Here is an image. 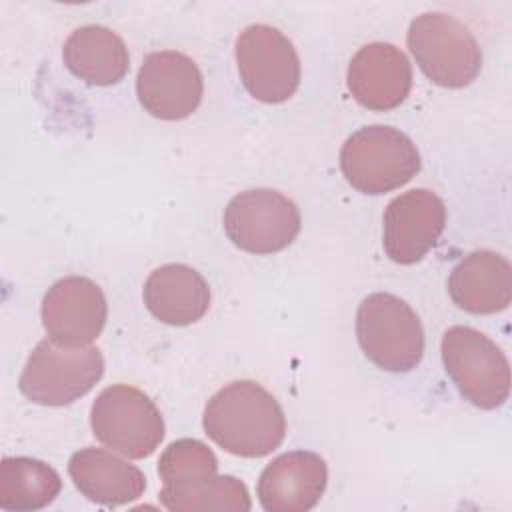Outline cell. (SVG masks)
<instances>
[{"instance_id":"7a4b0ae2","label":"cell","mask_w":512,"mask_h":512,"mask_svg":"<svg viewBox=\"0 0 512 512\" xmlns=\"http://www.w3.org/2000/svg\"><path fill=\"white\" fill-rule=\"evenodd\" d=\"M346 182L362 194H386L410 182L420 170L416 144L392 126L372 124L346 138L340 150Z\"/></svg>"},{"instance_id":"8992f818","label":"cell","mask_w":512,"mask_h":512,"mask_svg":"<svg viewBox=\"0 0 512 512\" xmlns=\"http://www.w3.org/2000/svg\"><path fill=\"white\" fill-rule=\"evenodd\" d=\"M440 348L444 368L464 400L482 410H496L508 400V360L484 332L460 324L450 326Z\"/></svg>"},{"instance_id":"52a82bcc","label":"cell","mask_w":512,"mask_h":512,"mask_svg":"<svg viewBox=\"0 0 512 512\" xmlns=\"http://www.w3.org/2000/svg\"><path fill=\"white\" fill-rule=\"evenodd\" d=\"M94 436L126 458L150 456L164 438V420L156 404L142 390L128 384L104 388L92 408Z\"/></svg>"},{"instance_id":"8fae6325","label":"cell","mask_w":512,"mask_h":512,"mask_svg":"<svg viewBox=\"0 0 512 512\" xmlns=\"http://www.w3.org/2000/svg\"><path fill=\"white\" fill-rule=\"evenodd\" d=\"M40 314L50 340L74 348L90 346L106 324L108 304L90 278L66 276L48 288Z\"/></svg>"},{"instance_id":"ffe728a7","label":"cell","mask_w":512,"mask_h":512,"mask_svg":"<svg viewBox=\"0 0 512 512\" xmlns=\"http://www.w3.org/2000/svg\"><path fill=\"white\" fill-rule=\"evenodd\" d=\"M158 474L164 482L160 500L194 490L218 474L214 452L196 438H180L162 452Z\"/></svg>"},{"instance_id":"2e32d148","label":"cell","mask_w":512,"mask_h":512,"mask_svg":"<svg viewBox=\"0 0 512 512\" xmlns=\"http://www.w3.org/2000/svg\"><path fill=\"white\" fill-rule=\"evenodd\" d=\"M68 474L90 502L122 506L138 500L146 490V476L134 464L102 448H82L70 456Z\"/></svg>"},{"instance_id":"9a60e30c","label":"cell","mask_w":512,"mask_h":512,"mask_svg":"<svg viewBox=\"0 0 512 512\" xmlns=\"http://www.w3.org/2000/svg\"><path fill=\"white\" fill-rule=\"evenodd\" d=\"M448 294L458 308L470 314L506 310L512 300L510 262L492 250L470 252L452 268Z\"/></svg>"},{"instance_id":"30bf717a","label":"cell","mask_w":512,"mask_h":512,"mask_svg":"<svg viewBox=\"0 0 512 512\" xmlns=\"http://www.w3.org/2000/svg\"><path fill=\"white\" fill-rule=\"evenodd\" d=\"M142 108L160 120H184L202 102L204 82L196 62L176 50L152 52L136 76Z\"/></svg>"},{"instance_id":"44dd1931","label":"cell","mask_w":512,"mask_h":512,"mask_svg":"<svg viewBox=\"0 0 512 512\" xmlns=\"http://www.w3.org/2000/svg\"><path fill=\"white\" fill-rule=\"evenodd\" d=\"M164 508L172 512H208V510H232L246 512L252 508L248 488L236 476H214L210 482L160 500Z\"/></svg>"},{"instance_id":"277c9868","label":"cell","mask_w":512,"mask_h":512,"mask_svg":"<svg viewBox=\"0 0 512 512\" xmlns=\"http://www.w3.org/2000/svg\"><path fill=\"white\" fill-rule=\"evenodd\" d=\"M104 374V358L96 346H62L50 338L30 352L18 388L34 404L66 406L88 394Z\"/></svg>"},{"instance_id":"3957f363","label":"cell","mask_w":512,"mask_h":512,"mask_svg":"<svg viewBox=\"0 0 512 512\" xmlns=\"http://www.w3.org/2000/svg\"><path fill=\"white\" fill-rule=\"evenodd\" d=\"M356 336L364 356L386 372H410L424 354L418 314L398 296L374 292L356 312Z\"/></svg>"},{"instance_id":"ac0fdd59","label":"cell","mask_w":512,"mask_h":512,"mask_svg":"<svg viewBox=\"0 0 512 512\" xmlns=\"http://www.w3.org/2000/svg\"><path fill=\"white\" fill-rule=\"evenodd\" d=\"M62 58L76 78L92 86L118 84L130 68L124 40L98 24L76 28L64 42Z\"/></svg>"},{"instance_id":"d6986e66","label":"cell","mask_w":512,"mask_h":512,"mask_svg":"<svg viewBox=\"0 0 512 512\" xmlns=\"http://www.w3.org/2000/svg\"><path fill=\"white\" fill-rule=\"evenodd\" d=\"M62 490L60 474L42 460L8 456L0 462V508L40 510L56 500Z\"/></svg>"},{"instance_id":"e0dca14e","label":"cell","mask_w":512,"mask_h":512,"mask_svg":"<svg viewBox=\"0 0 512 512\" xmlns=\"http://www.w3.org/2000/svg\"><path fill=\"white\" fill-rule=\"evenodd\" d=\"M142 298L156 320L170 326H188L208 312L210 288L194 268L164 264L146 278Z\"/></svg>"},{"instance_id":"5b68a950","label":"cell","mask_w":512,"mask_h":512,"mask_svg":"<svg viewBox=\"0 0 512 512\" xmlns=\"http://www.w3.org/2000/svg\"><path fill=\"white\" fill-rule=\"evenodd\" d=\"M408 48L428 80L464 88L482 68V50L472 32L446 12H424L410 22Z\"/></svg>"},{"instance_id":"ba28073f","label":"cell","mask_w":512,"mask_h":512,"mask_svg":"<svg viewBox=\"0 0 512 512\" xmlns=\"http://www.w3.org/2000/svg\"><path fill=\"white\" fill-rule=\"evenodd\" d=\"M300 224L298 206L270 188L244 190L224 210L226 236L250 254H274L288 248L296 240Z\"/></svg>"},{"instance_id":"6da1fadb","label":"cell","mask_w":512,"mask_h":512,"mask_svg":"<svg viewBox=\"0 0 512 512\" xmlns=\"http://www.w3.org/2000/svg\"><path fill=\"white\" fill-rule=\"evenodd\" d=\"M202 426L222 450L242 458L268 456L286 436L280 404L254 380L220 388L204 408Z\"/></svg>"},{"instance_id":"7c38bea8","label":"cell","mask_w":512,"mask_h":512,"mask_svg":"<svg viewBox=\"0 0 512 512\" xmlns=\"http://www.w3.org/2000/svg\"><path fill=\"white\" fill-rule=\"evenodd\" d=\"M444 226V202L432 190H408L386 206L384 252L396 264H416L436 246Z\"/></svg>"},{"instance_id":"9c48e42d","label":"cell","mask_w":512,"mask_h":512,"mask_svg":"<svg viewBox=\"0 0 512 512\" xmlns=\"http://www.w3.org/2000/svg\"><path fill=\"white\" fill-rule=\"evenodd\" d=\"M236 66L248 94L266 104L286 102L300 84L294 44L268 24H252L238 34Z\"/></svg>"},{"instance_id":"4fadbf2b","label":"cell","mask_w":512,"mask_h":512,"mask_svg":"<svg viewBox=\"0 0 512 512\" xmlns=\"http://www.w3.org/2000/svg\"><path fill=\"white\" fill-rule=\"evenodd\" d=\"M346 84L360 106L386 112L400 106L410 94L412 64L394 44L372 42L352 56Z\"/></svg>"},{"instance_id":"5bb4252c","label":"cell","mask_w":512,"mask_h":512,"mask_svg":"<svg viewBox=\"0 0 512 512\" xmlns=\"http://www.w3.org/2000/svg\"><path fill=\"white\" fill-rule=\"evenodd\" d=\"M328 484L320 454L294 450L276 456L260 474L256 494L266 512H306L314 508Z\"/></svg>"}]
</instances>
